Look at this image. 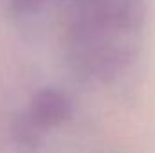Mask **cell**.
Here are the masks:
<instances>
[{
	"label": "cell",
	"mask_w": 155,
	"mask_h": 153,
	"mask_svg": "<svg viewBox=\"0 0 155 153\" xmlns=\"http://www.w3.org/2000/svg\"><path fill=\"white\" fill-rule=\"evenodd\" d=\"M71 114H72L71 97L60 88L43 86L33 94L25 115L36 128L47 132L67 122Z\"/></svg>",
	"instance_id": "6da1fadb"
},
{
	"label": "cell",
	"mask_w": 155,
	"mask_h": 153,
	"mask_svg": "<svg viewBox=\"0 0 155 153\" xmlns=\"http://www.w3.org/2000/svg\"><path fill=\"white\" fill-rule=\"evenodd\" d=\"M13 133H15L16 142H18L22 148L33 150V148L38 146L40 135H41L43 132H41L40 128H36V126L31 122V119H29L27 115H24V117H20V119L15 122V126H13Z\"/></svg>",
	"instance_id": "7a4b0ae2"
},
{
	"label": "cell",
	"mask_w": 155,
	"mask_h": 153,
	"mask_svg": "<svg viewBox=\"0 0 155 153\" xmlns=\"http://www.w3.org/2000/svg\"><path fill=\"white\" fill-rule=\"evenodd\" d=\"M41 4H43V0H11L13 9L20 15H29V13L38 11Z\"/></svg>",
	"instance_id": "3957f363"
}]
</instances>
